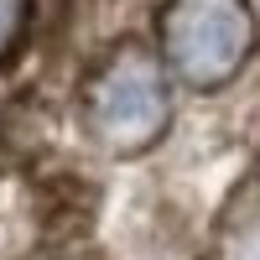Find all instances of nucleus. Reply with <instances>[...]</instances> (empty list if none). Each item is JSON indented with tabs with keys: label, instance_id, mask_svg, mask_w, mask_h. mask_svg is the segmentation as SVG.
I'll return each instance as SVG.
<instances>
[{
	"label": "nucleus",
	"instance_id": "20e7f679",
	"mask_svg": "<svg viewBox=\"0 0 260 260\" xmlns=\"http://www.w3.org/2000/svg\"><path fill=\"white\" fill-rule=\"evenodd\" d=\"M26 11L31 0H0V62L21 47V31H26Z\"/></svg>",
	"mask_w": 260,
	"mask_h": 260
},
{
	"label": "nucleus",
	"instance_id": "f03ea898",
	"mask_svg": "<svg viewBox=\"0 0 260 260\" xmlns=\"http://www.w3.org/2000/svg\"><path fill=\"white\" fill-rule=\"evenodd\" d=\"M94 125L115 146H141L161 125V89L146 62H115L94 89Z\"/></svg>",
	"mask_w": 260,
	"mask_h": 260
},
{
	"label": "nucleus",
	"instance_id": "f257e3e1",
	"mask_svg": "<svg viewBox=\"0 0 260 260\" xmlns=\"http://www.w3.org/2000/svg\"><path fill=\"white\" fill-rule=\"evenodd\" d=\"M167 42L187 78L213 83V78L234 73L240 52L250 47V16L240 0H182Z\"/></svg>",
	"mask_w": 260,
	"mask_h": 260
},
{
	"label": "nucleus",
	"instance_id": "7ed1b4c3",
	"mask_svg": "<svg viewBox=\"0 0 260 260\" xmlns=\"http://www.w3.org/2000/svg\"><path fill=\"white\" fill-rule=\"evenodd\" d=\"M255 219H260V167L234 182L229 203L219 208V229L224 234H245V229H255Z\"/></svg>",
	"mask_w": 260,
	"mask_h": 260
}]
</instances>
